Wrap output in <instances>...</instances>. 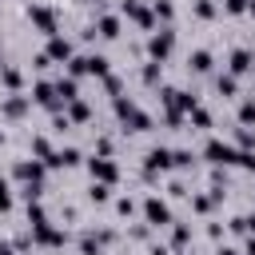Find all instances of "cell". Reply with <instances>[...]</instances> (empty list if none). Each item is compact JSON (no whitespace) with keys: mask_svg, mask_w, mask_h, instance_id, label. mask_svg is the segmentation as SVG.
I'll list each match as a JSON object with an SVG mask.
<instances>
[{"mask_svg":"<svg viewBox=\"0 0 255 255\" xmlns=\"http://www.w3.org/2000/svg\"><path fill=\"white\" fill-rule=\"evenodd\" d=\"M203 159L211 167H227V163H239V147L227 143V139H207L203 143Z\"/></svg>","mask_w":255,"mask_h":255,"instance_id":"obj_1","label":"cell"},{"mask_svg":"<svg viewBox=\"0 0 255 255\" xmlns=\"http://www.w3.org/2000/svg\"><path fill=\"white\" fill-rule=\"evenodd\" d=\"M116 116H120L131 131H147V128H151V116L139 112V108H135L131 100H124V96H116Z\"/></svg>","mask_w":255,"mask_h":255,"instance_id":"obj_2","label":"cell"},{"mask_svg":"<svg viewBox=\"0 0 255 255\" xmlns=\"http://www.w3.org/2000/svg\"><path fill=\"white\" fill-rule=\"evenodd\" d=\"M171 48H175V32L163 24V28H159V32H151V40H147V60L163 64V60L171 56Z\"/></svg>","mask_w":255,"mask_h":255,"instance_id":"obj_3","label":"cell"},{"mask_svg":"<svg viewBox=\"0 0 255 255\" xmlns=\"http://www.w3.org/2000/svg\"><path fill=\"white\" fill-rule=\"evenodd\" d=\"M143 223H151V227H167V223H171V207H167L159 195H147V199H143Z\"/></svg>","mask_w":255,"mask_h":255,"instance_id":"obj_4","label":"cell"},{"mask_svg":"<svg viewBox=\"0 0 255 255\" xmlns=\"http://www.w3.org/2000/svg\"><path fill=\"white\" fill-rule=\"evenodd\" d=\"M32 243H40V247H64L68 235L60 227H52L48 219H40V223H32Z\"/></svg>","mask_w":255,"mask_h":255,"instance_id":"obj_5","label":"cell"},{"mask_svg":"<svg viewBox=\"0 0 255 255\" xmlns=\"http://www.w3.org/2000/svg\"><path fill=\"white\" fill-rule=\"evenodd\" d=\"M28 20H32V24H36V28H40L48 40H52V36H60V32H56L60 24H56V12H52V8H44V4H32V8H28Z\"/></svg>","mask_w":255,"mask_h":255,"instance_id":"obj_6","label":"cell"},{"mask_svg":"<svg viewBox=\"0 0 255 255\" xmlns=\"http://www.w3.org/2000/svg\"><path fill=\"white\" fill-rule=\"evenodd\" d=\"M167 167H171V147H151L143 155V175L147 179H155V171H167Z\"/></svg>","mask_w":255,"mask_h":255,"instance_id":"obj_7","label":"cell"},{"mask_svg":"<svg viewBox=\"0 0 255 255\" xmlns=\"http://www.w3.org/2000/svg\"><path fill=\"white\" fill-rule=\"evenodd\" d=\"M32 100H36V104H44L48 112H60V108H64V100L56 96V84H52V80H40V84L32 88Z\"/></svg>","mask_w":255,"mask_h":255,"instance_id":"obj_8","label":"cell"},{"mask_svg":"<svg viewBox=\"0 0 255 255\" xmlns=\"http://www.w3.org/2000/svg\"><path fill=\"white\" fill-rule=\"evenodd\" d=\"M88 171H92V179H100V183H116V175H120V167H116L108 155H92V159H88Z\"/></svg>","mask_w":255,"mask_h":255,"instance_id":"obj_9","label":"cell"},{"mask_svg":"<svg viewBox=\"0 0 255 255\" xmlns=\"http://www.w3.org/2000/svg\"><path fill=\"white\" fill-rule=\"evenodd\" d=\"M120 12H124V16H131L139 28H155V12H151V8H143L139 0H120Z\"/></svg>","mask_w":255,"mask_h":255,"instance_id":"obj_10","label":"cell"},{"mask_svg":"<svg viewBox=\"0 0 255 255\" xmlns=\"http://www.w3.org/2000/svg\"><path fill=\"white\" fill-rule=\"evenodd\" d=\"M44 167H48L44 159H20L16 163V179L20 183H44Z\"/></svg>","mask_w":255,"mask_h":255,"instance_id":"obj_11","label":"cell"},{"mask_svg":"<svg viewBox=\"0 0 255 255\" xmlns=\"http://www.w3.org/2000/svg\"><path fill=\"white\" fill-rule=\"evenodd\" d=\"M255 68V56H251V48H235L231 52V64H227V72L231 76H247Z\"/></svg>","mask_w":255,"mask_h":255,"instance_id":"obj_12","label":"cell"},{"mask_svg":"<svg viewBox=\"0 0 255 255\" xmlns=\"http://www.w3.org/2000/svg\"><path fill=\"white\" fill-rule=\"evenodd\" d=\"M28 104H32V96H4V104H0V116H8V120H20L24 112H28Z\"/></svg>","mask_w":255,"mask_h":255,"instance_id":"obj_13","label":"cell"},{"mask_svg":"<svg viewBox=\"0 0 255 255\" xmlns=\"http://www.w3.org/2000/svg\"><path fill=\"white\" fill-rule=\"evenodd\" d=\"M48 60H52V64H68V60H72V40L52 36V40H48Z\"/></svg>","mask_w":255,"mask_h":255,"instance_id":"obj_14","label":"cell"},{"mask_svg":"<svg viewBox=\"0 0 255 255\" xmlns=\"http://www.w3.org/2000/svg\"><path fill=\"white\" fill-rule=\"evenodd\" d=\"M92 28H96V36H104V40H116V36H120V16H100Z\"/></svg>","mask_w":255,"mask_h":255,"instance_id":"obj_15","label":"cell"},{"mask_svg":"<svg viewBox=\"0 0 255 255\" xmlns=\"http://www.w3.org/2000/svg\"><path fill=\"white\" fill-rule=\"evenodd\" d=\"M56 96L64 100V108H68L72 100H80V88H76V80H72V76H60V80H56Z\"/></svg>","mask_w":255,"mask_h":255,"instance_id":"obj_16","label":"cell"},{"mask_svg":"<svg viewBox=\"0 0 255 255\" xmlns=\"http://www.w3.org/2000/svg\"><path fill=\"white\" fill-rule=\"evenodd\" d=\"M76 163H80V147H60L48 167H76Z\"/></svg>","mask_w":255,"mask_h":255,"instance_id":"obj_17","label":"cell"},{"mask_svg":"<svg viewBox=\"0 0 255 255\" xmlns=\"http://www.w3.org/2000/svg\"><path fill=\"white\" fill-rule=\"evenodd\" d=\"M0 84H4V88H8L12 96H16V92H20V84H24L20 68H8V64H4V72H0Z\"/></svg>","mask_w":255,"mask_h":255,"instance_id":"obj_18","label":"cell"},{"mask_svg":"<svg viewBox=\"0 0 255 255\" xmlns=\"http://www.w3.org/2000/svg\"><path fill=\"white\" fill-rule=\"evenodd\" d=\"M64 116H68V120H76V124H88V120H92V108H88L84 100H72Z\"/></svg>","mask_w":255,"mask_h":255,"instance_id":"obj_19","label":"cell"},{"mask_svg":"<svg viewBox=\"0 0 255 255\" xmlns=\"http://www.w3.org/2000/svg\"><path fill=\"white\" fill-rule=\"evenodd\" d=\"M187 64H191V72H211V52L207 48H195Z\"/></svg>","mask_w":255,"mask_h":255,"instance_id":"obj_20","label":"cell"},{"mask_svg":"<svg viewBox=\"0 0 255 255\" xmlns=\"http://www.w3.org/2000/svg\"><path fill=\"white\" fill-rule=\"evenodd\" d=\"M88 60V76H108V56H100V52H92V56H84Z\"/></svg>","mask_w":255,"mask_h":255,"instance_id":"obj_21","label":"cell"},{"mask_svg":"<svg viewBox=\"0 0 255 255\" xmlns=\"http://www.w3.org/2000/svg\"><path fill=\"white\" fill-rule=\"evenodd\" d=\"M215 88H219V96H235L239 92V76L223 72V76H215Z\"/></svg>","mask_w":255,"mask_h":255,"instance_id":"obj_22","label":"cell"},{"mask_svg":"<svg viewBox=\"0 0 255 255\" xmlns=\"http://www.w3.org/2000/svg\"><path fill=\"white\" fill-rule=\"evenodd\" d=\"M88 199H92V203H108V199H112V183H100V179H92V187H88Z\"/></svg>","mask_w":255,"mask_h":255,"instance_id":"obj_23","label":"cell"},{"mask_svg":"<svg viewBox=\"0 0 255 255\" xmlns=\"http://www.w3.org/2000/svg\"><path fill=\"white\" fill-rule=\"evenodd\" d=\"M191 243V227L187 223H171V247L179 251V247H187Z\"/></svg>","mask_w":255,"mask_h":255,"instance_id":"obj_24","label":"cell"},{"mask_svg":"<svg viewBox=\"0 0 255 255\" xmlns=\"http://www.w3.org/2000/svg\"><path fill=\"white\" fill-rule=\"evenodd\" d=\"M32 155H40L44 163H52V155H56V151H52V143H48L44 135H32Z\"/></svg>","mask_w":255,"mask_h":255,"instance_id":"obj_25","label":"cell"},{"mask_svg":"<svg viewBox=\"0 0 255 255\" xmlns=\"http://www.w3.org/2000/svg\"><path fill=\"white\" fill-rule=\"evenodd\" d=\"M151 12H155V20H163V24L171 28V16H175V8H171V0H151Z\"/></svg>","mask_w":255,"mask_h":255,"instance_id":"obj_26","label":"cell"},{"mask_svg":"<svg viewBox=\"0 0 255 255\" xmlns=\"http://www.w3.org/2000/svg\"><path fill=\"white\" fill-rule=\"evenodd\" d=\"M255 124V100H243L239 104V128H251Z\"/></svg>","mask_w":255,"mask_h":255,"instance_id":"obj_27","label":"cell"},{"mask_svg":"<svg viewBox=\"0 0 255 255\" xmlns=\"http://www.w3.org/2000/svg\"><path fill=\"white\" fill-rule=\"evenodd\" d=\"M235 143H239V151H251V147H255V131H251V128H239V131H235Z\"/></svg>","mask_w":255,"mask_h":255,"instance_id":"obj_28","label":"cell"},{"mask_svg":"<svg viewBox=\"0 0 255 255\" xmlns=\"http://www.w3.org/2000/svg\"><path fill=\"white\" fill-rule=\"evenodd\" d=\"M191 163H195V155H191L187 147H175V151H171V167H191Z\"/></svg>","mask_w":255,"mask_h":255,"instance_id":"obj_29","label":"cell"},{"mask_svg":"<svg viewBox=\"0 0 255 255\" xmlns=\"http://www.w3.org/2000/svg\"><path fill=\"white\" fill-rule=\"evenodd\" d=\"M215 207V195H191V211H199V215H207Z\"/></svg>","mask_w":255,"mask_h":255,"instance_id":"obj_30","label":"cell"},{"mask_svg":"<svg viewBox=\"0 0 255 255\" xmlns=\"http://www.w3.org/2000/svg\"><path fill=\"white\" fill-rule=\"evenodd\" d=\"M159 72H163V64L147 60V64H143V84H159Z\"/></svg>","mask_w":255,"mask_h":255,"instance_id":"obj_31","label":"cell"},{"mask_svg":"<svg viewBox=\"0 0 255 255\" xmlns=\"http://www.w3.org/2000/svg\"><path fill=\"white\" fill-rule=\"evenodd\" d=\"M187 116H191V124H195V128H211V112H207V108H191Z\"/></svg>","mask_w":255,"mask_h":255,"instance_id":"obj_32","label":"cell"},{"mask_svg":"<svg viewBox=\"0 0 255 255\" xmlns=\"http://www.w3.org/2000/svg\"><path fill=\"white\" fill-rule=\"evenodd\" d=\"M195 16L199 20H211L215 16V0H195Z\"/></svg>","mask_w":255,"mask_h":255,"instance_id":"obj_33","label":"cell"},{"mask_svg":"<svg viewBox=\"0 0 255 255\" xmlns=\"http://www.w3.org/2000/svg\"><path fill=\"white\" fill-rule=\"evenodd\" d=\"M12 207V187H8V179L0 175V211H8Z\"/></svg>","mask_w":255,"mask_h":255,"instance_id":"obj_34","label":"cell"},{"mask_svg":"<svg viewBox=\"0 0 255 255\" xmlns=\"http://www.w3.org/2000/svg\"><path fill=\"white\" fill-rule=\"evenodd\" d=\"M104 88H108L112 96H120V88H124V84H120V76H112V72H108V76H104Z\"/></svg>","mask_w":255,"mask_h":255,"instance_id":"obj_35","label":"cell"},{"mask_svg":"<svg viewBox=\"0 0 255 255\" xmlns=\"http://www.w3.org/2000/svg\"><path fill=\"white\" fill-rule=\"evenodd\" d=\"M116 211H120V215H131V211H135V203L124 195V199H116Z\"/></svg>","mask_w":255,"mask_h":255,"instance_id":"obj_36","label":"cell"},{"mask_svg":"<svg viewBox=\"0 0 255 255\" xmlns=\"http://www.w3.org/2000/svg\"><path fill=\"white\" fill-rule=\"evenodd\" d=\"M231 231H235V235H247V215H235V219H231Z\"/></svg>","mask_w":255,"mask_h":255,"instance_id":"obj_37","label":"cell"},{"mask_svg":"<svg viewBox=\"0 0 255 255\" xmlns=\"http://www.w3.org/2000/svg\"><path fill=\"white\" fill-rule=\"evenodd\" d=\"M239 163H243V167L255 175V151H239Z\"/></svg>","mask_w":255,"mask_h":255,"instance_id":"obj_38","label":"cell"},{"mask_svg":"<svg viewBox=\"0 0 255 255\" xmlns=\"http://www.w3.org/2000/svg\"><path fill=\"white\" fill-rule=\"evenodd\" d=\"M247 4H251V0H223L227 12H247Z\"/></svg>","mask_w":255,"mask_h":255,"instance_id":"obj_39","label":"cell"},{"mask_svg":"<svg viewBox=\"0 0 255 255\" xmlns=\"http://www.w3.org/2000/svg\"><path fill=\"white\" fill-rule=\"evenodd\" d=\"M96 151H100V155H112V139L100 135V139H96Z\"/></svg>","mask_w":255,"mask_h":255,"instance_id":"obj_40","label":"cell"},{"mask_svg":"<svg viewBox=\"0 0 255 255\" xmlns=\"http://www.w3.org/2000/svg\"><path fill=\"white\" fill-rule=\"evenodd\" d=\"M167 191H171V195H175V199H179V195H187V187H183V183H179V179H171V187H167Z\"/></svg>","mask_w":255,"mask_h":255,"instance_id":"obj_41","label":"cell"},{"mask_svg":"<svg viewBox=\"0 0 255 255\" xmlns=\"http://www.w3.org/2000/svg\"><path fill=\"white\" fill-rule=\"evenodd\" d=\"M215 255H243V251H239V247H227V243H223V247H219Z\"/></svg>","mask_w":255,"mask_h":255,"instance_id":"obj_42","label":"cell"},{"mask_svg":"<svg viewBox=\"0 0 255 255\" xmlns=\"http://www.w3.org/2000/svg\"><path fill=\"white\" fill-rule=\"evenodd\" d=\"M243 255H255V235H247V247H243Z\"/></svg>","mask_w":255,"mask_h":255,"instance_id":"obj_43","label":"cell"},{"mask_svg":"<svg viewBox=\"0 0 255 255\" xmlns=\"http://www.w3.org/2000/svg\"><path fill=\"white\" fill-rule=\"evenodd\" d=\"M247 235H255V211L247 215Z\"/></svg>","mask_w":255,"mask_h":255,"instance_id":"obj_44","label":"cell"},{"mask_svg":"<svg viewBox=\"0 0 255 255\" xmlns=\"http://www.w3.org/2000/svg\"><path fill=\"white\" fill-rule=\"evenodd\" d=\"M12 251H16L12 243H0V255H12Z\"/></svg>","mask_w":255,"mask_h":255,"instance_id":"obj_45","label":"cell"},{"mask_svg":"<svg viewBox=\"0 0 255 255\" xmlns=\"http://www.w3.org/2000/svg\"><path fill=\"white\" fill-rule=\"evenodd\" d=\"M247 12H251V16H255V0H251V4H247Z\"/></svg>","mask_w":255,"mask_h":255,"instance_id":"obj_46","label":"cell"},{"mask_svg":"<svg viewBox=\"0 0 255 255\" xmlns=\"http://www.w3.org/2000/svg\"><path fill=\"white\" fill-rule=\"evenodd\" d=\"M0 72H4V56H0Z\"/></svg>","mask_w":255,"mask_h":255,"instance_id":"obj_47","label":"cell"},{"mask_svg":"<svg viewBox=\"0 0 255 255\" xmlns=\"http://www.w3.org/2000/svg\"><path fill=\"white\" fill-rule=\"evenodd\" d=\"M0 143H4V131H0Z\"/></svg>","mask_w":255,"mask_h":255,"instance_id":"obj_48","label":"cell"}]
</instances>
